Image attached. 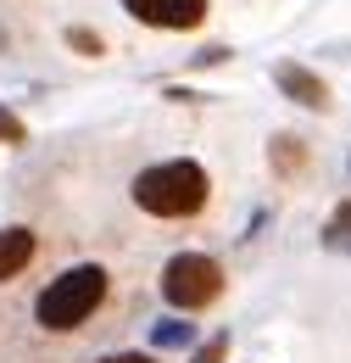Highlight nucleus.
I'll use <instances>...</instances> for the list:
<instances>
[{
  "label": "nucleus",
  "instance_id": "obj_8",
  "mask_svg": "<svg viewBox=\"0 0 351 363\" xmlns=\"http://www.w3.org/2000/svg\"><path fill=\"white\" fill-rule=\"evenodd\" d=\"M195 341H201V330L184 313H168L151 324V352H178V347H195Z\"/></svg>",
  "mask_w": 351,
  "mask_h": 363
},
{
  "label": "nucleus",
  "instance_id": "obj_3",
  "mask_svg": "<svg viewBox=\"0 0 351 363\" xmlns=\"http://www.w3.org/2000/svg\"><path fill=\"white\" fill-rule=\"evenodd\" d=\"M156 291H162V302L173 308V313L195 318L207 313V308H218L223 291H229V274L212 252H173L162 274H156Z\"/></svg>",
  "mask_w": 351,
  "mask_h": 363
},
{
  "label": "nucleus",
  "instance_id": "obj_5",
  "mask_svg": "<svg viewBox=\"0 0 351 363\" xmlns=\"http://www.w3.org/2000/svg\"><path fill=\"white\" fill-rule=\"evenodd\" d=\"M273 84L290 95L296 106H307V112H329V106H335L329 79H318L307 62H273Z\"/></svg>",
  "mask_w": 351,
  "mask_h": 363
},
{
  "label": "nucleus",
  "instance_id": "obj_13",
  "mask_svg": "<svg viewBox=\"0 0 351 363\" xmlns=\"http://www.w3.org/2000/svg\"><path fill=\"white\" fill-rule=\"evenodd\" d=\"M95 363H162L156 352H100Z\"/></svg>",
  "mask_w": 351,
  "mask_h": 363
},
{
  "label": "nucleus",
  "instance_id": "obj_2",
  "mask_svg": "<svg viewBox=\"0 0 351 363\" xmlns=\"http://www.w3.org/2000/svg\"><path fill=\"white\" fill-rule=\"evenodd\" d=\"M112 285H117V279H112L106 263H73V269H56L40 285V296H34V324H40L45 335H79V330H89L95 318L106 313Z\"/></svg>",
  "mask_w": 351,
  "mask_h": 363
},
{
  "label": "nucleus",
  "instance_id": "obj_1",
  "mask_svg": "<svg viewBox=\"0 0 351 363\" xmlns=\"http://www.w3.org/2000/svg\"><path fill=\"white\" fill-rule=\"evenodd\" d=\"M129 201L134 213H145L156 224H195L212 207V174L195 157H168L129 179Z\"/></svg>",
  "mask_w": 351,
  "mask_h": 363
},
{
  "label": "nucleus",
  "instance_id": "obj_9",
  "mask_svg": "<svg viewBox=\"0 0 351 363\" xmlns=\"http://www.w3.org/2000/svg\"><path fill=\"white\" fill-rule=\"evenodd\" d=\"M323 246H329V252H351V196L323 218Z\"/></svg>",
  "mask_w": 351,
  "mask_h": 363
},
{
  "label": "nucleus",
  "instance_id": "obj_6",
  "mask_svg": "<svg viewBox=\"0 0 351 363\" xmlns=\"http://www.w3.org/2000/svg\"><path fill=\"white\" fill-rule=\"evenodd\" d=\"M34 257H40V235L34 229L28 224H0V285L23 279Z\"/></svg>",
  "mask_w": 351,
  "mask_h": 363
},
{
  "label": "nucleus",
  "instance_id": "obj_10",
  "mask_svg": "<svg viewBox=\"0 0 351 363\" xmlns=\"http://www.w3.org/2000/svg\"><path fill=\"white\" fill-rule=\"evenodd\" d=\"M190 363H229V335H207V341H195L190 347Z\"/></svg>",
  "mask_w": 351,
  "mask_h": 363
},
{
  "label": "nucleus",
  "instance_id": "obj_7",
  "mask_svg": "<svg viewBox=\"0 0 351 363\" xmlns=\"http://www.w3.org/2000/svg\"><path fill=\"white\" fill-rule=\"evenodd\" d=\"M267 168H273V179H307L312 168V145L301 135H290V129H279V135L267 140Z\"/></svg>",
  "mask_w": 351,
  "mask_h": 363
},
{
  "label": "nucleus",
  "instance_id": "obj_11",
  "mask_svg": "<svg viewBox=\"0 0 351 363\" xmlns=\"http://www.w3.org/2000/svg\"><path fill=\"white\" fill-rule=\"evenodd\" d=\"M67 45L79 50V56H106V40H100L95 28H84V23H73V28H67Z\"/></svg>",
  "mask_w": 351,
  "mask_h": 363
},
{
  "label": "nucleus",
  "instance_id": "obj_12",
  "mask_svg": "<svg viewBox=\"0 0 351 363\" xmlns=\"http://www.w3.org/2000/svg\"><path fill=\"white\" fill-rule=\"evenodd\" d=\"M0 145H28V123L11 106H0Z\"/></svg>",
  "mask_w": 351,
  "mask_h": 363
},
{
  "label": "nucleus",
  "instance_id": "obj_4",
  "mask_svg": "<svg viewBox=\"0 0 351 363\" xmlns=\"http://www.w3.org/2000/svg\"><path fill=\"white\" fill-rule=\"evenodd\" d=\"M123 11L156 34H195L212 17V0H123Z\"/></svg>",
  "mask_w": 351,
  "mask_h": 363
}]
</instances>
